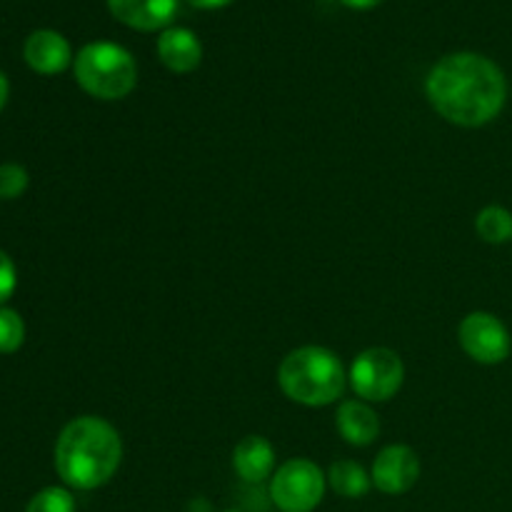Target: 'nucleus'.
I'll return each instance as SVG.
<instances>
[{
  "mask_svg": "<svg viewBox=\"0 0 512 512\" xmlns=\"http://www.w3.org/2000/svg\"><path fill=\"white\" fill-rule=\"evenodd\" d=\"M425 95L435 113L460 128H483L503 113L508 80L498 63L480 53L440 58L425 80Z\"/></svg>",
  "mask_w": 512,
  "mask_h": 512,
  "instance_id": "f257e3e1",
  "label": "nucleus"
},
{
  "mask_svg": "<svg viewBox=\"0 0 512 512\" xmlns=\"http://www.w3.org/2000/svg\"><path fill=\"white\" fill-rule=\"evenodd\" d=\"M123 463V440L103 418L83 415L60 430L55 443V470L73 490L103 488Z\"/></svg>",
  "mask_w": 512,
  "mask_h": 512,
  "instance_id": "f03ea898",
  "label": "nucleus"
},
{
  "mask_svg": "<svg viewBox=\"0 0 512 512\" xmlns=\"http://www.w3.org/2000/svg\"><path fill=\"white\" fill-rule=\"evenodd\" d=\"M278 383L285 398L305 408H325L343 398L348 375L338 355L320 345L290 350L278 368Z\"/></svg>",
  "mask_w": 512,
  "mask_h": 512,
  "instance_id": "7ed1b4c3",
  "label": "nucleus"
},
{
  "mask_svg": "<svg viewBox=\"0 0 512 512\" xmlns=\"http://www.w3.org/2000/svg\"><path fill=\"white\" fill-rule=\"evenodd\" d=\"M73 70L80 88L98 100H123L138 85L135 58L110 40H95L80 48Z\"/></svg>",
  "mask_w": 512,
  "mask_h": 512,
  "instance_id": "20e7f679",
  "label": "nucleus"
},
{
  "mask_svg": "<svg viewBox=\"0 0 512 512\" xmlns=\"http://www.w3.org/2000/svg\"><path fill=\"white\" fill-rule=\"evenodd\" d=\"M328 475L308 458H293L270 478V500L280 512H313L323 503Z\"/></svg>",
  "mask_w": 512,
  "mask_h": 512,
  "instance_id": "39448f33",
  "label": "nucleus"
},
{
  "mask_svg": "<svg viewBox=\"0 0 512 512\" xmlns=\"http://www.w3.org/2000/svg\"><path fill=\"white\" fill-rule=\"evenodd\" d=\"M405 380V365L390 348H368L350 365L348 383L365 403H388L400 393Z\"/></svg>",
  "mask_w": 512,
  "mask_h": 512,
  "instance_id": "423d86ee",
  "label": "nucleus"
},
{
  "mask_svg": "<svg viewBox=\"0 0 512 512\" xmlns=\"http://www.w3.org/2000/svg\"><path fill=\"white\" fill-rule=\"evenodd\" d=\"M460 348L480 365H500L510 358L512 338L503 320L485 310L465 315L458 328Z\"/></svg>",
  "mask_w": 512,
  "mask_h": 512,
  "instance_id": "0eeeda50",
  "label": "nucleus"
},
{
  "mask_svg": "<svg viewBox=\"0 0 512 512\" xmlns=\"http://www.w3.org/2000/svg\"><path fill=\"white\" fill-rule=\"evenodd\" d=\"M373 485L385 495H403L420 478V458L408 445H388L375 458L370 470Z\"/></svg>",
  "mask_w": 512,
  "mask_h": 512,
  "instance_id": "6e6552de",
  "label": "nucleus"
},
{
  "mask_svg": "<svg viewBox=\"0 0 512 512\" xmlns=\"http://www.w3.org/2000/svg\"><path fill=\"white\" fill-rule=\"evenodd\" d=\"M108 10L128 28L155 33L170 28L178 15V0H108Z\"/></svg>",
  "mask_w": 512,
  "mask_h": 512,
  "instance_id": "1a4fd4ad",
  "label": "nucleus"
},
{
  "mask_svg": "<svg viewBox=\"0 0 512 512\" xmlns=\"http://www.w3.org/2000/svg\"><path fill=\"white\" fill-rule=\"evenodd\" d=\"M23 58L35 73L58 75L73 63V50L68 40L55 30H35L25 40Z\"/></svg>",
  "mask_w": 512,
  "mask_h": 512,
  "instance_id": "9d476101",
  "label": "nucleus"
},
{
  "mask_svg": "<svg viewBox=\"0 0 512 512\" xmlns=\"http://www.w3.org/2000/svg\"><path fill=\"white\" fill-rule=\"evenodd\" d=\"M158 58L170 73H193L203 60V43L193 30L170 25L158 38Z\"/></svg>",
  "mask_w": 512,
  "mask_h": 512,
  "instance_id": "9b49d317",
  "label": "nucleus"
},
{
  "mask_svg": "<svg viewBox=\"0 0 512 512\" xmlns=\"http://www.w3.org/2000/svg\"><path fill=\"white\" fill-rule=\"evenodd\" d=\"M233 468L238 478L250 485H260L263 480L273 478L275 450L270 440H265L263 435H248L240 440L233 450Z\"/></svg>",
  "mask_w": 512,
  "mask_h": 512,
  "instance_id": "f8f14e48",
  "label": "nucleus"
},
{
  "mask_svg": "<svg viewBox=\"0 0 512 512\" xmlns=\"http://www.w3.org/2000/svg\"><path fill=\"white\" fill-rule=\"evenodd\" d=\"M335 425L345 443L355 448H368L380 435L378 415L365 400H343L335 415Z\"/></svg>",
  "mask_w": 512,
  "mask_h": 512,
  "instance_id": "ddd939ff",
  "label": "nucleus"
},
{
  "mask_svg": "<svg viewBox=\"0 0 512 512\" xmlns=\"http://www.w3.org/2000/svg\"><path fill=\"white\" fill-rule=\"evenodd\" d=\"M328 485L340 495V498H365L373 488V478H370L368 470L363 465H358L355 460H338V463L330 465L328 470Z\"/></svg>",
  "mask_w": 512,
  "mask_h": 512,
  "instance_id": "4468645a",
  "label": "nucleus"
},
{
  "mask_svg": "<svg viewBox=\"0 0 512 512\" xmlns=\"http://www.w3.org/2000/svg\"><path fill=\"white\" fill-rule=\"evenodd\" d=\"M475 230L490 245H503L512 240V213L503 205H488L475 218Z\"/></svg>",
  "mask_w": 512,
  "mask_h": 512,
  "instance_id": "2eb2a0df",
  "label": "nucleus"
},
{
  "mask_svg": "<svg viewBox=\"0 0 512 512\" xmlns=\"http://www.w3.org/2000/svg\"><path fill=\"white\" fill-rule=\"evenodd\" d=\"M25 340V323L13 308H0V353L10 355L20 350Z\"/></svg>",
  "mask_w": 512,
  "mask_h": 512,
  "instance_id": "dca6fc26",
  "label": "nucleus"
},
{
  "mask_svg": "<svg viewBox=\"0 0 512 512\" xmlns=\"http://www.w3.org/2000/svg\"><path fill=\"white\" fill-rule=\"evenodd\" d=\"M25 512H75V498L65 488H45L33 495Z\"/></svg>",
  "mask_w": 512,
  "mask_h": 512,
  "instance_id": "f3484780",
  "label": "nucleus"
},
{
  "mask_svg": "<svg viewBox=\"0 0 512 512\" xmlns=\"http://www.w3.org/2000/svg\"><path fill=\"white\" fill-rule=\"evenodd\" d=\"M28 170L18 163L0 165V198L15 200L28 190Z\"/></svg>",
  "mask_w": 512,
  "mask_h": 512,
  "instance_id": "a211bd4d",
  "label": "nucleus"
},
{
  "mask_svg": "<svg viewBox=\"0 0 512 512\" xmlns=\"http://www.w3.org/2000/svg\"><path fill=\"white\" fill-rule=\"evenodd\" d=\"M15 285H18V273H15L13 260L0 250V308L15 293Z\"/></svg>",
  "mask_w": 512,
  "mask_h": 512,
  "instance_id": "6ab92c4d",
  "label": "nucleus"
},
{
  "mask_svg": "<svg viewBox=\"0 0 512 512\" xmlns=\"http://www.w3.org/2000/svg\"><path fill=\"white\" fill-rule=\"evenodd\" d=\"M188 3L200 10H218V8H225V5H230L233 0H188Z\"/></svg>",
  "mask_w": 512,
  "mask_h": 512,
  "instance_id": "aec40b11",
  "label": "nucleus"
},
{
  "mask_svg": "<svg viewBox=\"0 0 512 512\" xmlns=\"http://www.w3.org/2000/svg\"><path fill=\"white\" fill-rule=\"evenodd\" d=\"M340 3L350 10H373L375 5H380L383 0H340Z\"/></svg>",
  "mask_w": 512,
  "mask_h": 512,
  "instance_id": "412c9836",
  "label": "nucleus"
},
{
  "mask_svg": "<svg viewBox=\"0 0 512 512\" xmlns=\"http://www.w3.org/2000/svg\"><path fill=\"white\" fill-rule=\"evenodd\" d=\"M188 512H213V505L205 498H193L188 503Z\"/></svg>",
  "mask_w": 512,
  "mask_h": 512,
  "instance_id": "4be33fe9",
  "label": "nucleus"
},
{
  "mask_svg": "<svg viewBox=\"0 0 512 512\" xmlns=\"http://www.w3.org/2000/svg\"><path fill=\"white\" fill-rule=\"evenodd\" d=\"M8 95H10L8 78H5V75L0 73V110H3V108H5V103H8Z\"/></svg>",
  "mask_w": 512,
  "mask_h": 512,
  "instance_id": "5701e85b",
  "label": "nucleus"
},
{
  "mask_svg": "<svg viewBox=\"0 0 512 512\" xmlns=\"http://www.w3.org/2000/svg\"><path fill=\"white\" fill-rule=\"evenodd\" d=\"M228 512H238V510H228Z\"/></svg>",
  "mask_w": 512,
  "mask_h": 512,
  "instance_id": "b1692460",
  "label": "nucleus"
}]
</instances>
